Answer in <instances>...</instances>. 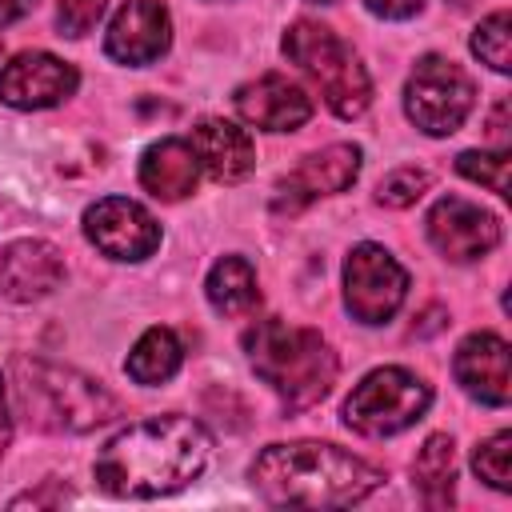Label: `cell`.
<instances>
[{"mask_svg":"<svg viewBox=\"0 0 512 512\" xmlns=\"http://www.w3.org/2000/svg\"><path fill=\"white\" fill-rule=\"evenodd\" d=\"M456 172L492 188L496 196H508V152L504 148H496V152H460Z\"/></svg>","mask_w":512,"mask_h":512,"instance_id":"obj_24","label":"cell"},{"mask_svg":"<svg viewBox=\"0 0 512 512\" xmlns=\"http://www.w3.org/2000/svg\"><path fill=\"white\" fill-rule=\"evenodd\" d=\"M212 452V436L192 416H148L120 428L96 456L92 476L108 496L156 500L188 488Z\"/></svg>","mask_w":512,"mask_h":512,"instance_id":"obj_1","label":"cell"},{"mask_svg":"<svg viewBox=\"0 0 512 512\" xmlns=\"http://www.w3.org/2000/svg\"><path fill=\"white\" fill-rule=\"evenodd\" d=\"M196 180H200V160H196V148L188 140L164 136V140L144 148V156H140V188L148 196L172 204V200L192 196Z\"/></svg>","mask_w":512,"mask_h":512,"instance_id":"obj_17","label":"cell"},{"mask_svg":"<svg viewBox=\"0 0 512 512\" xmlns=\"http://www.w3.org/2000/svg\"><path fill=\"white\" fill-rule=\"evenodd\" d=\"M424 228H428L432 248L444 260H456V264L480 260L500 244V220L492 212H484L480 204L460 200V196L436 200L428 220H424Z\"/></svg>","mask_w":512,"mask_h":512,"instance_id":"obj_10","label":"cell"},{"mask_svg":"<svg viewBox=\"0 0 512 512\" xmlns=\"http://www.w3.org/2000/svg\"><path fill=\"white\" fill-rule=\"evenodd\" d=\"M84 236L112 260H144L160 248L156 216L128 196H104V200L88 204Z\"/></svg>","mask_w":512,"mask_h":512,"instance_id":"obj_9","label":"cell"},{"mask_svg":"<svg viewBox=\"0 0 512 512\" xmlns=\"http://www.w3.org/2000/svg\"><path fill=\"white\" fill-rule=\"evenodd\" d=\"M28 8H32V0H0V24H12V20H20Z\"/></svg>","mask_w":512,"mask_h":512,"instance_id":"obj_29","label":"cell"},{"mask_svg":"<svg viewBox=\"0 0 512 512\" xmlns=\"http://www.w3.org/2000/svg\"><path fill=\"white\" fill-rule=\"evenodd\" d=\"M244 348L256 376L288 408H312L332 392L336 356L320 332L296 328L284 320H256L244 332Z\"/></svg>","mask_w":512,"mask_h":512,"instance_id":"obj_4","label":"cell"},{"mask_svg":"<svg viewBox=\"0 0 512 512\" xmlns=\"http://www.w3.org/2000/svg\"><path fill=\"white\" fill-rule=\"evenodd\" d=\"M308 4H332V0H308Z\"/></svg>","mask_w":512,"mask_h":512,"instance_id":"obj_31","label":"cell"},{"mask_svg":"<svg viewBox=\"0 0 512 512\" xmlns=\"http://www.w3.org/2000/svg\"><path fill=\"white\" fill-rule=\"evenodd\" d=\"M208 304L220 312V316H248L256 304H260V288H256V272L244 256H224L212 264L208 272Z\"/></svg>","mask_w":512,"mask_h":512,"instance_id":"obj_19","label":"cell"},{"mask_svg":"<svg viewBox=\"0 0 512 512\" xmlns=\"http://www.w3.org/2000/svg\"><path fill=\"white\" fill-rule=\"evenodd\" d=\"M188 144L196 148L200 168H208V176L216 184H236L256 164V148H252L248 132L236 128L232 120H200L192 128V140Z\"/></svg>","mask_w":512,"mask_h":512,"instance_id":"obj_18","label":"cell"},{"mask_svg":"<svg viewBox=\"0 0 512 512\" xmlns=\"http://www.w3.org/2000/svg\"><path fill=\"white\" fill-rule=\"evenodd\" d=\"M424 188H428V172H420V168H396V172H388L380 180L376 200L384 208H408V204H416L424 196Z\"/></svg>","mask_w":512,"mask_h":512,"instance_id":"obj_25","label":"cell"},{"mask_svg":"<svg viewBox=\"0 0 512 512\" xmlns=\"http://www.w3.org/2000/svg\"><path fill=\"white\" fill-rule=\"evenodd\" d=\"M452 372L460 380V388L488 404V408H504L512 396V372H508V344L496 332H472L452 360Z\"/></svg>","mask_w":512,"mask_h":512,"instance_id":"obj_15","label":"cell"},{"mask_svg":"<svg viewBox=\"0 0 512 512\" xmlns=\"http://www.w3.org/2000/svg\"><path fill=\"white\" fill-rule=\"evenodd\" d=\"M180 360H184V348H180V340H176V332L172 328H148L136 344H132V352H128V360H124V372L136 380V384H164V380H172L176 372H180Z\"/></svg>","mask_w":512,"mask_h":512,"instance_id":"obj_20","label":"cell"},{"mask_svg":"<svg viewBox=\"0 0 512 512\" xmlns=\"http://www.w3.org/2000/svg\"><path fill=\"white\" fill-rule=\"evenodd\" d=\"M408 296V272L380 244H356L344 260V304L360 324H384Z\"/></svg>","mask_w":512,"mask_h":512,"instance_id":"obj_8","label":"cell"},{"mask_svg":"<svg viewBox=\"0 0 512 512\" xmlns=\"http://www.w3.org/2000/svg\"><path fill=\"white\" fill-rule=\"evenodd\" d=\"M512 460V436L508 432H496V436H488L484 444H476V452H472V468H476V476L488 484V488H496V492H508L512 488V480H508V464Z\"/></svg>","mask_w":512,"mask_h":512,"instance_id":"obj_23","label":"cell"},{"mask_svg":"<svg viewBox=\"0 0 512 512\" xmlns=\"http://www.w3.org/2000/svg\"><path fill=\"white\" fill-rule=\"evenodd\" d=\"M360 176V148L356 144H328L320 152H308L276 188V208L296 212L320 196L344 192Z\"/></svg>","mask_w":512,"mask_h":512,"instance_id":"obj_13","label":"cell"},{"mask_svg":"<svg viewBox=\"0 0 512 512\" xmlns=\"http://www.w3.org/2000/svg\"><path fill=\"white\" fill-rule=\"evenodd\" d=\"M12 384H16L20 412L28 416L32 428H44V432H92L116 420L120 412L116 396L100 380L40 356H16Z\"/></svg>","mask_w":512,"mask_h":512,"instance_id":"obj_3","label":"cell"},{"mask_svg":"<svg viewBox=\"0 0 512 512\" xmlns=\"http://www.w3.org/2000/svg\"><path fill=\"white\" fill-rule=\"evenodd\" d=\"M472 52H476L492 72H508V68H512V20H508L504 8L476 24V32H472Z\"/></svg>","mask_w":512,"mask_h":512,"instance_id":"obj_22","label":"cell"},{"mask_svg":"<svg viewBox=\"0 0 512 512\" xmlns=\"http://www.w3.org/2000/svg\"><path fill=\"white\" fill-rule=\"evenodd\" d=\"M248 476L268 504L292 508H348L360 504L384 480L376 464L320 440L268 444L252 460Z\"/></svg>","mask_w":512,"mask_h":512,"instance_id":"obj_2","label":"cell"},{"mask_svg":"<svg viewBox=\"0 0 512 512\" xmlns=\"http://www.w3.org/2000/svg\"><path fill=\"white\" fill-rule=\"evenodd\" d=\"M284 56L300 64L316 88L324 92V104L340 120H356L372 100V80L360 64V56L320 20H296L284 32Z\"/></svg>","mask_w":512,"mask_h":512,"instance_id":"obj_5","label":"cell"},{"mask_svg":"<svg viewBox=\"0 0 512 512\" xmlns=\"http://www.w3.org/2000/svg\"><path fill=\"white\" fill-rule=\"evenodd\" d=\"M432 404V388L408 372V368H376L368 372L352 396L344 400V424L360 436H396L404 428H412Z\"/></svg>","mask_w":512,"mask_h":512,"instance_id":"obj_6","label":"cell"},{"mask_svg":"<svg viewBox=\"0 0 512 512\" xmlns=\"http://www.w3.org/2000/svg\"><path fill=\"white\" fill-rule=\"evenodd\" d=\"M476 100L472 76L448 56H420L404 84V112L424 136H452Z\"/></svg>","mask_w":512,"mask_h":512,"instance_id":"obj_7","label":"cell"},{"mask_svg":"<svg viewBox=\"0 0 512 512\" xmlns=\"http://www.w3.org/2000/svg\"><path fill=\"white\" fill-rule=\"evenodd\" d=\"M64 280V256L48 240H12L0 252V292L16 304L44 300Z\"/></svg>","mask_w":512,"mask_h":512,"instance_id":"obj_16","label":"cell"},{"mask_svg":"<svg viewBox=\"0 0 512 512\" xmlns=\"http://www.w3.org/2000/svg\"><path fill=\"white\" fill-rule=\"evenodd\" d=\"M12 440V416H8V400H4V380H0V456Z\"/></svg>","mask_w":512,"mask_h":512,"instance_id":"obj_30","label":"cell"},{"mask_svg":"<svg viewBox=\"0 0 512 512\" xmlns=\"http://www.w3.org/2000/svg\"><path fill=\"white\" fill-rule=\"evenodd\" d=\"M108 0H60L56 4V24L64 36H84L100 16Z\"/></svg>","mask_w":512,"mask_h":512,"instance_id":"obj_26","label":"cell"},{"mask_svg":"<svg viewBox=\"0 0 512 512\" xmlns=\"http://www.w3.org/2000/svg\"><path fill=\"white\" fill-rule=\"evenodd\" d=\"M232 104L252 128H264V132H296L312 116V96L276 72L240 84Z\"/></svg>","mask_w":512,"mask_h":512,"instance_id":"obj_14","label":"cell"},{"mask_svg":"<svg viewBox=\"0 0 512 512\" xmlns=\"http://www.w3.org/2000/svg\"><path fill=\"white\" fill-rule=\"evenodd\" d=\"M412 480L420 488V500L428 508H448L452 504V484H456V448L448 436H428L424 448L412 460Z\"/></svg>","mask_w":512,"mask_h":512,"instance_id":"obj_21","label":"cell"},{"mask_svg":"<svg viewBox=\"0 0 512 512\" xmlns=\"http://www.w3.org/2000/svg\"><path fill=\"white\" fill-rule=\"evenodd\" d=\"M172 44V16L160 0H124L104 32V52L116 64L144 68Z\"/></svg>","mask_w":512,"mask_h":512,"instance_id":"obj_11","label":"cell"},{"mask_svg":"<svg viewBox=\"0 0 512 512\" xmlns=\"http://www.w3.org/2000/svg\"><path fill=\"white\" fill-rule=\"evenodd\" d=\"M80 76L52 52H20L0 68V100L12 108H52L76 92Z\"/></svg>","mask_w":512,"mask_h":512,"instance_id":"obj_12","label":"cell"},{"mask_svg":"<svg viewBox=\"0 0 512 512\" xmlns=\"http://www.w3.org/2000/svg\"><path fill=\"white\" fill-rule=\"evenodd\" d=\"M364 4H368V12H376L384 20H408L420 12L424 0H364Z\"/></svg>","mask_w":512,"mask_h":512,"instance_id":"obj_27","label":"cell"},{"mask_svg":"<svg viewBox=\"0 0 512 512\" xmlns=\"http://www.w3.org/2000/svg\"><path fill=\"white\" fill-rule=\"evenodd\" d=\"M64 500H68V492H48V488H44V492H28V496H16L12 504L20 508V504H64Z\"/></svg>","mask_w":512,"mask_h":512,"instance_id":"obj_28","label":"cell"}]
</instances>
